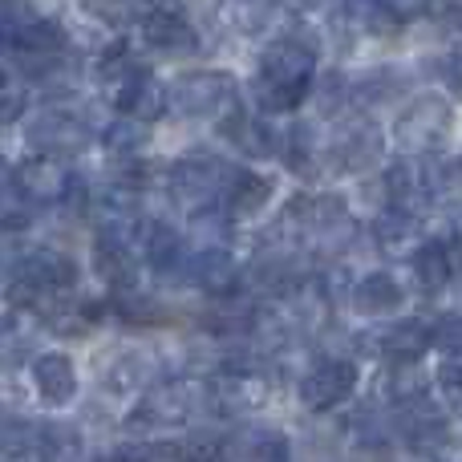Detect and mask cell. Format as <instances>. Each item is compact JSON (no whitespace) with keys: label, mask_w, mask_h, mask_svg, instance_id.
Masks as SVG:
<instances>
[{"label":"cell","mask_w":462,"mask_h":462,"mask_svg":"<svg viewBox=\"0 0 462 462\" xmlns=\"http://www.w3.org/2000/svg\"><path fill=\"white\" fill-rule=\"evenodd\" d=\"M268 398V382L252 369H224V374L211 382V402H219L224 414H244V410H255Z\"/></svg>","instance_id":"cell-16"},{"label":"cell","mask_w":462,"mask_h":462,"mask_svg":"<svg viewBox=\"0 0 462 462\" xmlns=\"http://www.w3.org/2000/svg\"><path fill=\"white\" fill-rule=\"evenodd\" d=\"M455 276V255H450L447 244H418L414 252V280L422 292H442Z\"/></svg>","instance_id":"cell-22"},{"label":"cell","mask_w":462,"mask_h":462,"mask_svg":"<svg viewBox=\"0 0 462 462\" xmlns=\"http://www.w3.org/2000/svg\"><path fill=\"white\" fill-rule=\"evenodd\" d=\"M41 462H81V439L73 426L53 422L37 430V450H32Z\"/></svg>","instance_id":"cell-25"},{"label":"cell","mask_w":462,"mask_h":462,"mask_svg":"<svg viewBox=\"0 0 462 462\" xmlns=\"http://www.w3.org/2000/svg\"><path fill=\"white\" fill-rule=\"evenodd\" d=\"M37 430L41 426L21 422V418H0V455H29L37 450Z\"/></svg>","instance_id":"cell-30"},{"label":"cell","mask_w":462,"mask_h":462,"mask_svg":"<svg viewBox=\"0 0 462 462\" xmlns=\"http://www.w3.org/2000/svg\"><path fill=\"white\" fill-rule=\"evenodd\" d=\"M260 462H288V442L284 434H268L263 439V458Z\"/></svg>","instance_id":"cell-38"},{"label":"cell","mask_w":462,"mask_h":462,"mask_svg":"<svg viewBox=\"0 0 462 462\" xmlns=\"http://www.w3.org/2000/svg\"><path fill=\"white\" fill-rule=\"evenodd\" d=\"M13 187L29 203H57L73 191V175L57 154H32L13 171Z\"/></svg>","instance_id":"cell-10"},{"label":"cell","mask_w":462,"mask_h":462,"mask_svg":"<svg viewBox=\"0 0 462 462\" xmlns=\"http://www.w3.org/2000/svg\"><path fill=\"white\" fill-rule=\"evenodd\" d=\"M146 138H151V122H138V118L118 114V122H110V126H106L102 143L110 146L114 154H134V151H143V146H146Z\"/></svg>","instance_id":"cell-28"},{"label":"cell","mask_w":462,"mask_h":462,"mask_svg":"<svg viewBox=\"0 0 462 462\" xmlns=\"http://www.w3.org/2000/svg\"><path fill=\"white\" fill-rule=\"evenodd\" d=\"M224 442L227 439H219L211 430H195L175 447V462H219L224 458Z\"/></svg>","instance_id":"cell-29"},{"label":"cell","mask_w":462,"mask_h":462,"mask_svg":"<svg viewBox=\"0 0 462 462\" xmlns=\"http://www.w3.org/2000/svg\"><path fill=\"white\" fill-rule=\"evenodd\" d=\"M447 78H450V89L462 97V53L450 57V65H447Z\"/></svg>","instance_id":"cell-39"},{"label":"cell","mask_w":462,"mask_h":462,"mask_svg":"<svg viewBox=\"0 0 462 462\" xmlns=\"http://www.w3.org/2000/svg\"><path fill=\"white\" fill-rule=\"evenodd\" d=\"M382 191H385V203H390V211H402V216H418V211L430 203V179L422 175V167L410 159L393 162L390 171H385L382 179Z\"/></svg>","instance_id":"cell-13"},{"label":"cell","mask_w":462,"mask_h":462,"mask_svg":"<svg viewBox=\"0 0 462 462\" xmlns=\"http://www.w3.org/2000/svg\"><path fill=\"white\" fill-rule=\"evenodd\" d=\"M21 110H24V94H21L16 86H8L5 94H0V122L21 118Z\"/></svg>","instance_id":"cell-37"},{"label":"cell","mask_w":462,"mask_h":462,"mask_svg":"<svg viewBox=\"0 0 462 462\" xmlns=\"http://www.w3.org/2000/svg\"><path fill=\"white\" fill-rule=\"evenodd\" d=\"M434 345H439L442 353H450V357H462V317H442L439 325H434Z\"/></svg>","instance_id":"cell-34"},{"label":"cell","mask_w":462,"mask_h":462,"mask_svg":"<svg viewBox=\"0 0 462 462\" xmlns=\"http://www.w3.org/2000/svg\"><path fill=\"white\" fill-rule=\"evenodd\" d=\"M284 16L288 13L280 5H255L252 16L244 21V29L247 32H280V29H284Z\"/></svg>","instance_id":"cell-35"},{"label":"cell","mask_w":462,"mask_h":462,"mask_svg":"<svg viewBox=\"0 0 462 462\" xmlns=\"http://www.w3.org/2000/svg\"><path fill=\"white\" fill-rule=\"evenodd\" d=\"M390 393L398 402H418L426 393L422 374H418L414 365H398V369H393V377H390Z\"/></svg>","instance_id":"cell-31"},{"label":"cell","mask_w":462,"mask_h":462,"mask_svg":"<svg viewBox=\"0 0 462 462\" xmlns=\"http://www.w3.org/2000/svg\"><path fill=\"white\" fill-rule=\"evenodd\" d=\"M114 462H175V447H159V442H130L122 447Z\"/></svg>","instance_id":"cell-32"},{"label":"cell","mask_w":462,"mask_h":462,"mask_svg":"<svg viewBox=\"0 0 462 462\" xmlns=\"http://www.w3.org/2000/svg\"><path fill=\"white\" fill-rule=\"evenodd\" d=\"M353 390H357V369H353V361L328 357L300 377V406L312 410V414H325V410L345 406V402L353 398Z\"/></svg>","instance_id":"cell-6"},{"label":"cell","mask_w":462,"mask_h":462,"mask_svg":"<svg viewBox=\"0 0 462 462\" xmlns=\"http://www.w3.org/2000/svg\"><path fill=\"white\" fill-rule=\"evenodd\" d=\"M284 227H292L300 239L333 244V239H341V231H349V219H345V203L337 195H300L288 203Z\"/></svg>","instance_id":"cell-7"},{"label":"cell","mask_w":462,"mask_h":462,"mask_svg":"<svg viewBox=\"0 0 462 462\" xmlns=\"http://www.w3.org/2000/svg\"><path fill=\"white\" fill-rule=\"evenodd\" d=\"M143 41L146 49H154V53H199V32H195V24L187 21L183 13H175V8H159V13H146L143 16Z\"/></svg>","instance_id":"cell-12"},{"label":"cell","mask_w":462,"mask_h":462,"mask_svg":"<svg viewBox=\"0 0 462 462\" xmlns=\"http://www.w3.org/2000/svg\"><path fill=\"white\" fill-rule=\"evenodd\" d=\"M231 179L236 175L219 159H211V154H187V159H179L171 167L167 183H171V199L179 208H187L191 216H199V211H211V203L219 195H227Z\"/></svg>","instance_id":"cell-3"},{"label":"cell","mask_w":462,"mask_h":462,"mask_svg":"<svg viewBox=\"0 0 462 462\" xmlns=\"http://www.w3.org/2000/svg\"><path fill=\"white\" fill-rule=\"evenodd\" d=\"M191 280L203 288L208 296H216V300H227V296H236L239 288V263L231 260V255L224 252V247H203L199 255L191 260Z\"/></svg>","instance_id":"cell-17"},{"label":"cell","mask_w":462,"mask_h":462,"mask_svg":"<svg viewBox=\"0 0 462 462\" xmlns=\"http://www.w3.org/2000/svg\"><path fill=\"white\" fill-rule=\"evenodd\" d=\"M8 86H13V78H8V69H5V65H0V94H5Z\"/></svg>","instance_id":"cell-41"},{"label":"cell","mask_w":462,"mask_h":462,"mask_svg":"<svg viewBox=\"0 0 462 462\" xmlns=\"http://www.w3.org/2000/svg\"><path fill=\"white\" fill-rule=\"evenodd\" d=\"M439 390H442V402H447L455 414H462V357H455L450 365L439 369Z\"/></svg>","instance_id":"cell-33"},{"label":"cell","mask_w":462,"mask_h":462,"mask_svg":"<svg viewBox=\"0 0 462 462\" xmlns=\"http://www.w3.org/2000/svg\"><path fill=\"white\" fill-rule=\"evenodd\" d=\"M167 102L183 118H216L236 102V78L224 69H191L171 81Z\"/></svg>","instance_id":"cell-4"},{"label":"cell","mask_w":462,"mask_h":462,"mask_svg":"<svg viewBox=\"0 0 462 462\" xmlns=\"http://www.w3.org/2000/svg\"><path fill=\"white\" fill-rule=\"evenodd\" d=\"M426 13H430L434 21L462 24V0H426Z\"/></svg>","instance_id":"cell-36"},{"label":"cell","mask_w":462,"mask_h":462,"mask_svg":"<svg viewBox=\"0 0 462 462\" xmlns=\"http://www.w3.org/2000/svg\"><path fill=\"white\" fill-rule=\"evenodd\" d=\"M32 385H37L41 402L65 406V402H73V393H78V369H73V361L65 357V353H41V357L32 361Z\"/></svg>","instance_id":"cell-18"},{"label":"cell","mask_w":462,"mask_h":462,"mask_svg":"<svg viewBox=\"0 0 462 462\" xmlns=\"http://www.w3.org/2000/svg\"><path fill=\"white\" fill-rule=\"evenodd\" d=\"M374 236L382 244L385 255L402 260V255H414L418 244H414V216H402V211H385L382 219L374 224Z\"/></svg>","instance_id":"cell-24"},{"label":"cell","mask_w":462,"mask_h":462,"mask_svg":"<svg viewBox=\"0 0 462 462\" xmlns=\"http://www.w3.org/2000/svg\"><path fill=\"white\" fill-rule=\"evenodd\" d=\"M402 300H406V288L390 272H369L353 288V309L365 312V317H385V312L402 309Z\"/></svg>","instance_id":"cell-19"},{"label":"cell","mask_w":462,"mask_h":462,"mask_svg":"<svg viewBox=\"0 0 462 462\" xmlns=\"http://www.w3.org/2000/svg\"><path fill=\"white\" fill-rule=\"evenodd\" d=\"M349 89H353V97H357L361 106H385V102H393V97L406 89V81H402L398 69H369V73H361Z\"/></svg>","instance_id":"cell-27"},{"label":"cell","mask_w":462,"mask_h":462,"mask_svg":"<svg viewBox=\"0 0 462 462\" xmlns=\"http://www.w3.org/2000/svg\"><path fill=\"white\" fill-rule=\"evenodd\" d=\"M337 21L341 29L361 32V37H393L402 29V13L390 0H341Z\"/></svg>","instance_id":"cell-15"},{"label":"cell","mask_w":462,"mask_h":462,"mask_svg":"<svg viewBox=\"0 0 462 462\" xmlns=\"http://www.w3.org/2000/svg\"><path fill=\"white\" fill-rule=\"evenodd\" d=\"M138 244H143V260L151 263L154 272H175L179 260H183V239H179V231L159 224V219L143 227Z\"/></svg>","instance_id":"cell-23"},{"label":"cell","mask_w":462,"mask_h":462,"mask_svg":"<svg viewBox=\"0 0 462 462\" xmlns=\"http://www.w3.org/2000/svg\"><path fill=\"white\" fill-rule=\"evenodd\" d=\"M227 208L236 211V216H255V211H263L268 208V199H272V183L263 175H236L231 179V187H227Z\"/></svg>","instance_id":"cell-26"},{"label":"cell","mask_w":462,"mask_h":462,"mask_svg":"<svg viewBox=\"0 0 462 462\" xmlns=\"http://www.w3.org/2000/svg\"><path fill=\"white\" fill-rule=\"evenodd\" d=\"M94 268H97V276H102L106 284L130 292V288H134V255H130V239L106 236L102 231L97 244H94Z\"/></svg>","instance_id":"cell-20"},{"label":"cell","mask_w":462,"mask_h":462,"mask_svg":"<svg viewBox=\"0 0 462 462\" xmlns=\"http://www.w3.org/2000/svg\"><path fill=\"white\" fill-rule=\"evenodd\" d=\"M328 154H333V167L337 171H349V175L369 171L377 159H382V130H377V122L365 118V114L345 118L341 126L333 130Z\"/></svg>","instance_id":"cell-8"},{"label":"cell","mask_w":462,"mask_h":462,"mask_svg":"<svg viewBox=\"0 0 462 462\" xmlns=\"http://www.w3.org/2000/svg\"><path fill=\"white\" fill-rule=\"evenodd\" d=\"M224 134L236 151L252 154V159H272V154H276V134H272L255 114H231L224 122Z\"/></svg>","instance_id":"cell-21"},{"label":"cell","mask_w":462,"mask_h":462,"mask_svg":"<svg viewBox=\"0 0 462 462\" xmlns=\"http://www.w3.org/2000/svg\"><path fill=\"white\" fill-rule=\"evenodd\" d=\"M167 106H171L167 102V89H162L159 81L143 69V65H134L126 78L114 81V110L126 114V118L154 122L162 110H167Z\"/></svg>","instance_id":"cell-11"},{"label":"cell","mask_w":462,"mask_h":462,"mask_svg":"<svg viewBox=\"0 0 462 462\" xmlns=\"http://www.w3.org/2000/svg\"><path fill=\"white\" fill-rule=\"evenodd\" d=\"M361 349L374 353V357H385L393 361V365H414L418 357L426 353V345H430V333H426L418 320H406V325H393L385 328V333H369L361 337Z\"/></svg>","instance_id":"cell-14"},{"label":"cell","mask_w":462,"mask_h":462,"mask_svg":"<svg viewBox=\"0 0 462 462\" xmlns=\"http://www.w3.org/2000/svg\"><path fill=\"white\" fill-rule=\"evenodd\" d=\"M8 183H13V171H8L5 162H0V195H5V187H8Z\"/></svg>","instance_id":"cell-40"},{"label":"cell","mask_w":462,"mask_h":462,"mask_svg":"<svg viewBox=\"0 0 462 462\" xmlns=\"http://www.w3.org/2000/svg\"><path fill=\"white\" fill-rule=\"evenodd\" d=\"M199 382L191 377H167V382L151 385L146 398L126 414V434H146V430H171V426L187 422L191 410L199 406Z\"/></svg>","instance_id":"cell-2"},{"label":"cell","mask_w":462,"mask_h":462,"mask_svg":"<svg viewBox=\"0 0 462 462\" xmlns=\"http://www.w3.org/2000/svg\"><path fill=\"white\" fill-rule=\"evenodd\" d=\"M312 69L317 57L312 49L296 45V41H276L260 61V78H255V97L268 114H288L312 94Z\"/></svg>","instance_id":"cell-1"},{"label":"cell","mask_w":462,"mask_h":462,"mask_svg":"<svg viewBox=\"0 0 462 462\" xmlns=\"http://www.w3.org/2000/svg\"><path fill=\"white\" fill-rule=\"evenodd\" d=\"M29 146H37L41 154H78L89 146V126L86 118H78L73 110H41L37 118L24 126Z\"/></svg>","instance_id":"cell-9"},{"label":"cell","mask_w":462,"mask_h":462,"mask_svg":"<svg viewBox=\"0 0 462 462\" xmlns=\"http://www.w3.org/2000/svg\"><path fill=\"white\" fill-rule=\"evenodd\" d=\"M450 122H455V114H450L447 97L418 94L414 102L398 114V122H393V138H398V146L406 154H422V151H434V146L450 134Z\"/></svg>","instance_id":"cell-5"}]
</instances>
